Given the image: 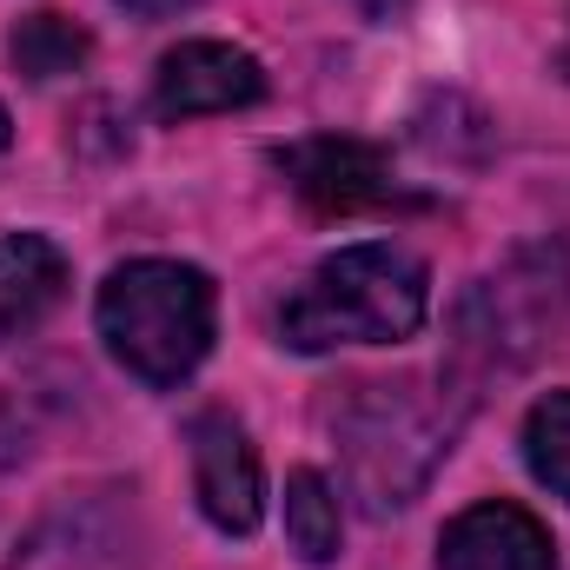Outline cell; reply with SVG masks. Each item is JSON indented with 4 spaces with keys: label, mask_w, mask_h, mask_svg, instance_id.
<instances>
[{
    "label": "cell",
    "mask_w": 570,
    "mask_h": 570,
    "mask_svg": "<svg viewBox=\"0 0 570 570\" xmlns=\"http://www.w3.org/2000/svg\"><path fill=\"white\" fill-rule=\"evenodd\" d=\"M431 318V266L399 239H358L318 259L279 305L285 352L338 345H399Z\"/></svg>",
    "instance_id": "cell-1"
},
{
    "label": "cell",
    "mask_w": 570,
    "mask_h": 570,
    "mask_svg": "<svg viewBox=\"0 0 570 570\" xmlns=\"http://www.w3.org/2000/svg\"><path fill=\"white\" fill-rule=\"evenodd\" d=\"M94 325L127 379L173 392L206 365L219 338V292L186 259H127L100 285Z\"/></svg>",
    "instance_id": "cell-2"
},
{
    "label": "cell",
    "mask_w": 570,
    "mask_h": 570,
    "mask_svg": "<svg viewBox=\"0 0 570 570\" xmlns=\"http://www.w3.org/2000/svg\"><path fill=\"white\" fill-rule=\"evenodd\" d=\"M451 431H458V405L431 392L425 379H365L332 412L338 478L372 518L405 511L444 464Z\"/></svg>",
    "instance_id": "cell-3"
},
{
    "label": "cell",
    "mask_w": 570,
    "mask_h": 570,
    "mask_svg": "<svg viewBox=\"0 0 570 570\" xmlns=\"http://www.w3.org/2000/svg\"><path fill=\"white\" fill-rule=\"evenodd\" d=\"M7 570H146V524L134 491H60L13 544Z\"/></svg>",
    "instance_id": "cell-4"
},
{
    "label": "cell",
    "mask_w": 570,
    "mask_h": 570,
    "mask_svg": "<svg viewBox=\"0 0 570 570\" xmlns=\"http://www.w3.org/2000/svg\"><path fill=\"white\" fill-rule=\"evenodd\" d=\"M551 266H558L551 253H524L498 279H478V292L464 298V318H458V358H484V365L511 358V365H524L570 298V279L551 273Z\"/></svg>",
    "instance_id": "cell-5"
},
{
    "label": "cell",
    "mask_w": 570,
    "mask_h": 570,
    "mask_svg": "<svg viewBox=\"0 0 570 570\" xmlns=\"http://www.w3.org/2000/svg\"><path fill=\"white\" fill-rule=\"evenodd\" d=\"M279 179L318 213V219H358V213H405L419 206L399 173H392V153L372 140H345V134H312V140H292L273 153Z\"/></svg>",
    "instance_id": "cell-6"
},
{
    "label": "cell",
    "mask_w": 570,
    "mask_h": 570,
    "mask_svg": "<svg viewBox=\"0 0 570 570\" xmlns=\"http://www.w3.org/2000/svg\"><path fill=\"white\" fill-rule=\"evenodd\" d=\"M186 458H193V498L219 538H253L266 518V471L246 425L233 412H193L186 419Z\"/></svg>",
    "instance_id": "cell-7"
},
{
    "label": "cell",
    "mask_w": 570,
    "mask_h": 570,
    "mask_svg": "<svg viewBox=\"0 0 570 570\" xmlns=\"http://www.w3.org/2000/svg\"><path fill=\"white\" fill-rule=\"evenodd\" d=\"M259 100H266V67L233 40H179L153 73V114L166 127H186L206 114H239Z\"/></svg>",
    "instance_id": "cell-8"
},
{
    "label": "cell",
    "mask_w": 570,
    "mask_h": 570,
    "mask_svg": "<svg viewBox=\"0 0 570 570\" xmlns=\"http://www.w3.org/2000/svg\"><path fill=\"white\" fill-rule=\"evenodd\" d=\"M438 570H558V544L524 504L484 498L438 531Z\"/></svg>",
    "instance_id": "cell-9"
},
{
    "label": "cell",
    "mask_w": 570,
    "mask_h": 570,
    "mask_svg": "<svg viewBox=\"0 0 570 570\" xmlns=\"http://www.w3.org/2000/svg\"><path fill=\"white\" fill-rule=\"evenodd\" d=\"M67 253L47 233H0V345L27 338L67 298Z\"/></svg>",
    "instance_id": "cell-10"
},
{
    "label": "cell",
    "mask_w": 570,
    "mask_h": 570,
    "mask_svg": "<svg viewBox=\"0 0 570 570\" xmlns=\"http://www.w3.org/2000/svg\"><path fill=\"white\" fill-rule=\"evenodd\" d=\"M7 60H13L33 87H47V80H67V73H80V67L94 60V33H87L73 13H60V7H33L27 20H13Z\"/></svg>",
    "instance_id": "cell-11"
},
{
    "label": "cell",
    "mask_w": 570,
    "mask_h": 570,
    "mask_svg": "<svg viewBox=\"0 0 570 570\" xmlns=\"http://www.w3.org/2000/svg\"><path fill=\"white\" fill-rule=\"evenodd\" d=\"M345 538V511H338V484L325 471H292L285 478V544L305 564H332Z\"/></svg>",
    "instance_id": "cell-12"
},
{
    "label": "cell",
    "mask_w": 570,
    "mask_h": 570,
    "mask_svg": "<svg viewBox=\"0 0 570 570\" xmlns=\"http://www.w3.org/2000/svg\"><path fill=\"white\" fill-rule=\"evenodd\" d=\"M524 464L544 491L570 504V392H544L524 412Z\"/></svg>",
    "instance_id": "cell-13"
},
{
    "label": "cell",
    "mask_w": 570,
    "mask_h": 570,
    "mask_svg": "<svg viewBox=\"0 0 570 570\" xmlns=\"http://www.w3.org/2000/svg\"><path fill=\"white\" fill-rule=\"evenodd\" d=\"M352 7H358L372 27H399V20L412 13V0H352Z\"/></svg>",
    "instance_id": "cell-14"
},
{
    "label": "cell",
    "mask_w": 570,
    "mask_h": 570,
    "mask_svg": "<svg viewBox=\"0 0 570 570\" xmlns=\"http://www.w3.org/2000/svg\"><path fill=\"white\" fill-rule=\"evenodd\" d=\"M120 7H127L134 20H173V13H179V7H193V0H120Z\"/></svg>",
    "instance_id": "cell-15"
},
{
    "label": "cell",
    "mask_w": 570,
    "mask_h": 570,
    "mask_svg": "<svg viewBox=\"0 0 570 570\" xmlns=\"http://www.w3.org/2000/svg\"><path fill=\"white\" fill-rule=\"evenodd\" d=\"M7 146H13V120H7V107H0V159H7Z\"/></svg>",
    "instance_id": "cell-16"
}]
</instances>
